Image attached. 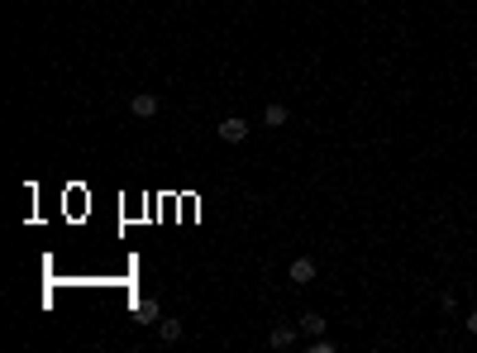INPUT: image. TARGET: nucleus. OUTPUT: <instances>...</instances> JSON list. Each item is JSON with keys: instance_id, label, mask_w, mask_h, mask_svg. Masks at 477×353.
I'll return each instance as SVG.
<instances>
[{"instance_id": "f257e3e1", "label": "nucleus", "mask_w": 477, "mask_h": 353, "mask_svg": "<svg viewBox=\"0 0 477 353\" xmlns=\"http://www.w3.org/2000/svg\"><path fill=\"white\" fill-rule=\"evenodd\" d=\"M220 139H224V144H244V139H248V119H239V115L220 119Z\"/></svg>"}, {"instance_id": "423d86ee", "label": "nucleus", "mask_w": 477, "mask_h": 353, "mask_svg": "<svg viewBox=\"0 0 477 353\" xmlns=\"http://www.w3.org/2000/svg\"><path fill=\"white\" fill-rule=\"evenodd\" d=\"M263 124H268V129H282V124H286V105H268Z\"/></svg>"}, {"instance_id": "39448f33", "label": "nucleus", "mask_w": 477, "mask_h": 353, "mask_svg": "<svg viewBox=\"0 0 477 353\" xmlns=\"http://www.w3.org/2000/svg\"><path fill=\"white\" fill-rule=\"evenodd\" d=\"M158 334H163V344H177L182 339V320H158Z\"/></svg>"}, {"instance_id": "20e7f679", "label": "nucleus", "mask_w": 477, "mask_h": 353, "mask_svg": "<svg viewBox=\"0 0 477 353\" xmlns=\"http://www.w3.org/2000/svg\"><path fill=\"white\" fill-rule=\"evenodd\" d=\"M268 344H272V349H291V344H296V330H291V325H277V330L268 334Z\"/></svg>"}, {"instance_id": "7ed1b4c3", "label": "nucleus", "mask_w": 477, "mask_h": 353, "mask_svg": "<svg viewBox=\"0 0 477 353\" xmlns=\"http://www.w3.org/2000/svg\"><path fill=\"white\" fill-rule=\"evenodd\" d=\"M291 282H296V286L315 282V263H310V258H296V263H291Z\"/></svg>"}, {"instance_id": "f03ea898", "label": "nucleus", "mask_w": 477, "mask_h": 353, "mask_svg": "<svg viewBox=\"0 0 477 353\" xmlns=\"http://www.w3.org/2000/svg\"><path fill=\"white\" fill-rule=\"evenodd\" d=\"M129 110H134L139 119H153V115H158V95H148V91H139V95L129 100Z\"/></svg>"}, {"instance_id": "1a4fd4ad", "label": "nucleus", "mask_w": 477, "mask_h": 353, "mask_svg": "<svg viewBox=\"0 0 477 353\" xmlns=\"http://www.w3.org/2000/svg\"><path fill=\"white\" fill-rule=\"evenodd\" d=\"M310 353H334V339H325V334H320V339L310 344Z\"/></svg>"}, {"instance_id": "0eeeda50", "label": "nucleus", "mask_w": 477, "mask_h": 353, "mask_svg": "<svg viewBox=\"0 0 477 353\" xmlns=\"http://www.w3.org/2000/svg\"><path fill=\"white\" fill-rule=\"evenodd\" d=\"M301 330H305V334H315V339H320V334H325V320H320V315H301Z\"/></svg>"}, {"instance_id": "9d476101", "label": "nucleus", "mask_w": 477, "mask_h": 353, "mask_svg": "<svg viewBox=\"0 0 477 353\" xmlns=\"http://www.w3.org/2000/svg\"><path fill=\"white\" fill-rule=\"evenodd\" d=\"M468 334H477V310H473V315H468Z\"/></svg>"}, {"instance_id": "6e6552de", "label": "nucleus", "mask_w": 477, "mask_h": 353, "mask_svg": "<svg viewBox=\"0 0 477 353\" xmlns=\"http://www.w3.org/2000/svg\"><path fill=\"white\" fill-rule=\"evenodd\" d=\"M139 320L153 325V320H158V301H139Z\"/></svg>"}]
</instances>
